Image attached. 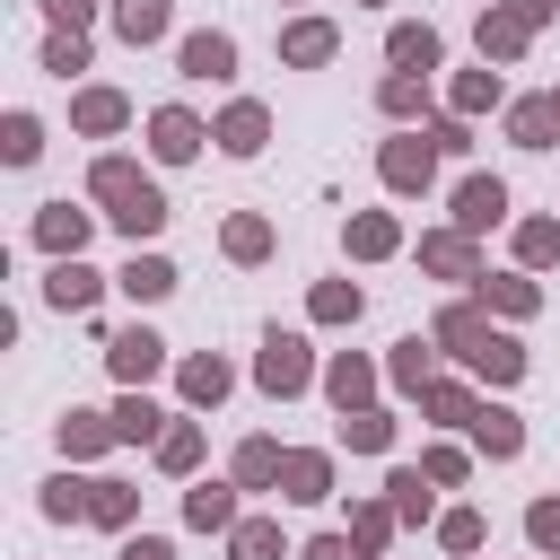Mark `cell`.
<instances>
[{"instance_id":"7a4b0ae2","label":"cell","mask_w":560,"mask_h":560,"mask_svg":"<svg viewBox=\"0 0 560 560\" xmlns=\"http://www.w3.org/2000/svg\"><path fill=\"white\" fill-rule=\"evenodd\" d=\"M455 219H464V228H499V219H508V184H499V175H472V184L455 192Z\"/></svg>"},{"instance_id":"f546056e","label":"cell","mask_w":560,"mask_h":560,"mask_svg":"<svg viewBox=\"0 0 560 560\" xmlns=\"http://www.w3.org/2000/svg\"><path fill=\"white\" fill-rule=\"evenodd\" d=\"M350 245H359V254H385V245H394V228H385V219H359V236H350Z\"/></svg>"},{"instance_id":"8992f818","label":"cell","mask_w":560,"mask_h":560,"mask_svg":"<svg viewBox=\"0 0 560 560\" xmlns=\"http://www.w3.org/2000/svg\"><path fill=\"white\" fill-rule=\"evenodd\" d=\"M114 26H122L131 44H149V35H166V0H114Z\"/></svg>"},{"instance_id":"484cf974","label":"cell","mask_w":560,"mask_h":560,"mask_svg":"<svg viewBox=\"0 0 560 560\" xmlns=\"http://www.w3.org/2000/svg\"><path fill=\"white\" fill-rule=\"evenodd\" d=\"M35 149H44V140H35V122H26V114H9V158H18V166H26V158H35Z\"/></svg>"},{"instance_id":"5b68a950","label":"cell","mask_w":560,"mask_h":560,"mask_svg":"<svg viewBox=\"0 0 560 560\" xmlns=\"http://www.w3.org/2000/svg\"><path fill=\"white\" fill-rule=\"evenodd\" d=\"M228 61H236L228 35H192V44H184V70H192V79H228Z\"/></svg>"},{"instance_id":"277c9868","label":"cell","mask_w":560,"mask_h":560,"mask_svg":"<svg viewBox=\"0 0 560 560\" xmlns=\"http://www.w3.org/2000/svg\"><path fill=\"white\" fill-rule=\"evenodd\" d=\"M149 149H158V158H192V149H201V122H192V114H175V105H166V114H158V122H149Z\"/></svg>"},{"instance_id":"3957f363","label":"cell","mask_w":560,"mask_h":560,"mask_svg":"<svg viewBox=\"0 0 560 560\" xmlns=\"http://www.w3.org/2000/svg\"><path fill=\"white\" fill-rule=\"evenodd\" d=\"M262 385H271V394H298V385H306V341H280V332H271V350H262Z\"/></svg>"},{"instance_id":"d6986e66","label":"cell","mask_w":560,"mask_h":560,"mask_svg":"<svg viewBox=\"0 0 560 560\" xmlns=\"http://www.w3.org/2000/svg\"><path fill=\"white\" fill-rule=\"evenodd\" d=\"M332 52V26H289V61H324Z\"/></svg>"},{"instance_id":"4dcf8cb0","label":"cell","mask_w":560,"mask_h":560,"mask_svg":"<svg viewBox=\"0 0 560 560\" xmlns=\"http://www.w3.org/2000/svg\"><path fill=\"white\" fill-rule=\"evenodd\" d=\"M44 9H52V18H61V26H70V35H79V26H88V0H44Z\"/></svg>"},{"instance_id":"44dd1931","label":"cell","mask_w":560,"mask_h":560,"mask_svg":"<svg viewBox=\"0 0 560 560\" xmlns=\"http://www.w3.org/2000/svg\"><path fill=\"white\" fill-rule=\"evenodd\" d=\"M61 446H70V455H88V446H105V420H88V411H70V420H61Z\"/></svg>"},{"instance_id":"ffe728a7","label":"cell","mask_w":560,"mask_h":560,"mask_svg":"<svg viewBox=\"0 0 560 560\" xmlns=\"http://www.w3.org/2000/svg\"><path fill=\"white\" fill-rule=\"evenodd\" d=\"M184 385H192L201 402H219V394H228V368H219V359H192V368H184Z\"/></svg>"},{"instance_id":"1f68e13d","label":"cell","mask_w":560,"mask_h":560,"mask_svg":"<svg viewBox=\"0 0 560 560\" xmlns=\"http://www.w3.org/2000/svg\"><path fill=\"white\" fill-rule=\"evenodd\" d=\"M306 560H359V551H350V542H341V534H324V542H315V551H306Z\"/></svg>"},{"instance_id":"4fadbf2b","label":"cell","mask_w":560,"mask_h":560,"mask_svg":"<svg viewBox=\"0 0 560 560\" xmlns=\"http://www.w3.org/2000/svg\"><path fill=\"white\" fill-rule=\"evenodd\" d=\"M184 516H192V525H228V516H236V499H228L219 481H201V490L184 499Z\"/></svg>"},{"instance_id":"ac0fdd59","label":"cell","mask_w":560,"mask_h":560,"mask_svg":"<svg viewBox=\"0 0 560 560\" xmlns=\"http://www.w3.org/2000/svg\"><path fill=\"white\" fill-rule=\"evenodd\" d=\"M236 560H280V525H236Z\"/></svg>"},{"instance_id":"2e32d148","label":"cell","mask_w":560,"mask_h":560,"mask_svg":"<svg viewBox=\"0 0 560 560\" xmlns=\"http://www.w3.org/2000/svg\"><path fill=\"white\" fill-rule=\"evenodd\" d=\"M516 140H525V149H542V140H551V105H542V96H525V105H516Z\"/></svg>"},{"instance_id":"4316f807","label":"cell","mask_w":560,"mask_h":560,"mask_svg":"<svg viewBox=\"0 0 560 560\" xmlns=\"http://www.w3.org/2000/svg\"><path fill=\"white\" fill-rule=\"evenodd\" d=\"M114 429H122V438H149V429H158V411H149V402H122V411H114Z\"/></svg>"},{"instance_id":"83f0119b","label":"cell","mask_w":560,"mask_h":560,"mask_svg":"<svg viewBox=\"0 0 560 560\" xmlns=\"http://www.w3.org/2000/svg\"><path fill=\"white\" fill-rule=\"evenodd\" d=\"M236 472H245V481H271V472H280V455H271V446H245V455H236Z\"/></svg>"},{"instance_id":"7c38bea8","label":"cell","mask_w":560,"mask_h":560,"mask_svg":"<svg viewBox=\"0 0 560 560\" xmlns=\"http://www.w3.org/2000/svg\"><path fill=\"white\" fill-rule=\"evenodd\" d=\"M44 289H52V306H88V298H96V271H88V262H61Z\"/></svg>"},{"instance_id":"cb8c5ba5","label":"cell","mask_w":560,"mask_h":560,"mask_svg":"<svg viewBox=\"0 0 560 560\" xmlns=\"http://www.w3.org/2000/svg\"><path fill=\"white\" fill-rule=\"evenodd\" d=\"M525 534H534V542H542V551H560V508H551V499H542V508H534V516H525Z\"/></svg>"},{"instance_id":"7402d4cb","label":"cell","mask_w":560,"mask_h":560,"mask_svg":"<svg viewBox=\"0 0 560 560\" xmlns=\"http://www.w3.org/2000/svg\"><path fill=\"white\" fill-rule=\"evenodd\" d=\"M88 516H105V525H122V516H131V490H122V481H96V499H88Z\"/></svg>"},{"instance_id":"f1b7e54d","label":"cell","mask_w":560,"mask_h":560,"mask_svg":"<svg viewBox=\"0 0 560 560\" xmlns=\"http://www.w3.org/2000/svg\"><path fill=\"white\" fill-rule=\"evenodd\" d=\"M438 534H446V551H472V542H481V516H446Z\"/></svg>"},{"instance_id":"8fae6325","label":"cell","mask_w":560,"mask_h":560,"mask_svg":"<svg viewBox=\"0 0 560 560\" xmlns=\"http://www.w3.org/2000/svg\"><path fill=\"white\" fill-rule=\"evenodd\" d=\"M385 184H402V192H411V184H429V149L394 140V149H385Z\"/></svg>"},{"instance_id":"603a6c76","label":"cell","mask_w":560,"mask_h":560,"mask_svg":"<svg viewBox=\"0 0 560 560\" xmlns=\"http://www.w3.org/2000/svg\"><path fill=\"white\" fill-rule=\"evenodd\" d=\"M394 516H429V490H420V472H394Z\"/></svg>"},{"instance_id":"e0dca14e","label":"cell","mask_w":560,"mask_h":560,"mask_svg":"<svg viewBox=\"0 0 560 560\" xmlns=\"http://www.w3.org/2000/svg\"><path fill=\"white\" fill-rule=\"evenodd\" d=\"M289 499H324V455H289Z\"/></svg>"},{"instance_id":"9a60e30c","label":"cell","mask_w":560,"mask_h":560,"mask_svg":"<svg viewBox=\"0 0 560 560\" xmlns=\"http://www.w3.org/2000/svg\"><path fill=\"white\" fill-rule=\"evenodd\" d=\"M114 368H122V376H149V368H158V341H149V332H122V341H114Z\"/></svg>"},{"instance_id":"52a82bcc","label":"cell","mask_w":560,"mask_h":560,"mask_svg":"<svg viewBox=\"0 0 560 560\" xmlns=\"http://www.w3.org/2000/svg\"><path fill=\"white\" fill-rule=\"evenodd\" d=\"M79 236H88V219H79V210H70V201H52V210H44V245H52V254H70V262H79Z\"/></svg>"},{"instance_id":"ba28073f","label":"cell","mask_w":560,"mask_h":560,"mask_svg":"<svg viewBox=\"0 0 560 560\" xmlns=\"http://www.w3.org/2000/svg\"><path fill=\"white\" fill-rule=\"evenodd\" d=\"M472 438H481L490 455H516V446H525V429H516V411H472Z\"/></svg>"},{"instance_id":"d6a6232c","label":"cell","mask_w":560,"mask_h":560,"mask_svg":"<svg viewBox=\"0 0 560 560\" xmlns=\"http://www.w3.org/2000/svg\"><path fill=\"white\" fill-rule=\"evenodd\" d=\"M122 560H175V551H166V542H149V534H140V542H122Z\"/></svg>"},{"instance_id":"6da1fadb","label":"cell","mask_w":560,"mask_h":560,"mask_svg":"<svg viewBox=\"0 0 560 560\" xmlns=\"http://www.w3.org/2000/svg\"><path fill=\"white\" fill-rule=\"evenodd\" d=\"M96 192H105V201H122L114 219H122L131 236H149V228L166 219V201H158V184H140V175H131L122 158H105V166H96Z\"/></svg>"},{"instance_id":"9c48e42d","label":"cell","mask_w":560,"mask_h":560,"mask_svg":"<svg viewBox=\"0 0 560 560\" xmlns=\"http://www.w3.org/2000/svg\"><path fill=\"white\" fill-rule=\"evenodd\" d=\"M385 52H394L402 70H429V61H438V35H429V26H394V44H385Z\"/></svg>"},{"instance_id":"30bf717a","label":"cell","mask_w":560,"mask_h":560,"mask_svg":"<svg viewBox=\"0 0 560 560\" xmlns=\"http://www.w3.org/2000/svg\"><path fill=\"white\" fill-rule=\"evenodd\" d=\"M219 140H228L236 158H254V149H262V105H236V114L219 122Z\"/></svg>"},{"instance_id":"5bb4252c","label":"cell","mask_w":560,"mask_h":560,"mask_svg":"<svg viewBox=\"0 0 560 560\" xmlns=\"http://www.w3.org/2000/svg\"><path fill=\"white\" fill-rule=\"evenodd\" d=\"M122 289H131V298H166V289H175V271L149 254V262H131V271H122Z\"/></svg>"},{"instance_id":"d4e9b609","label":"cell","mask_w":560,"mask_h":560,"mask_svg":"<svg viewBox=\"0 0 560 560\" xmlns=\"http://www.w3.org/2000/svg\"><path fill=\"white\" fill-rule=\"evenodd\" d=\"M79 122H88V131H114V122H122V105H114V96H88V105H79Z\"/></svg>"}]
</instances>
